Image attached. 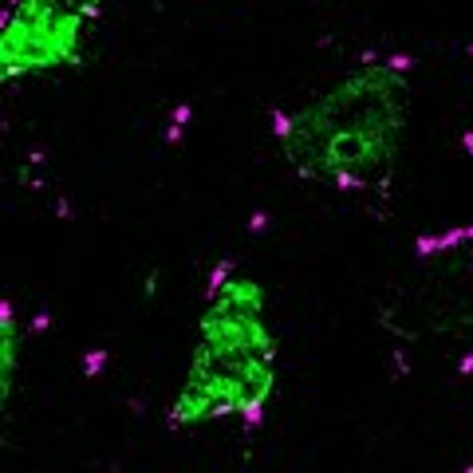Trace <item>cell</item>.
Wrapping results in <instances>:
<instances>
[{"label": "cell", "mask_w": 473, "mask_h": 473, "mask_svg": "<svg viewBox=\"0 0 473 473\" xmlns=\"http://www.w3.org/2000/svg\"><path fill=\"white\" fill-rule=\"evenodd\" d=\"M20 343H24V331H20L16 320V304L4 300L0 304V402L4 406L12 398V383H16L20 371Z\"/></svg>", "instance_id": "5"}, {"label": "cell", "mask_w": 473, "mask_h": 473, "mask_svg": "<svg viewBox=\"0 0 473 473\" xmlns=\"http://www.w3.org/2000/svg\"><path fill=\"white\" fill-rule=\"evenodd\" d=\"M280 339L269 316V288L233 264H217L197 316V339L166 422L174 430L241 422L256 430L276 398Z\"/></svg>", "instance_id": "2"}, {"label": "cell", "mask_w": 473, "mask_h": 473, "mask_svg": "<svg viewBox=\"0 0 473 473\" xmlns=\"http://www.w3.org/2000/svg\"><path fill=\"white\" fill-rule=\"evenodd\" d=\"M390 336L422 339L469 336L473 331V225L414 245V264L383 304Z\"/></svg>", "instance_id": "3"}, {"label": "cell", "mask_w": 473, "mask_h": 473, "mask_svg": "<svg viewBox=\"0 0 473 473\" xmlns=\"http://www.w3.org/2000/svg\"><path fill=\"white\" fill-rule=\"evenodd\" d=\"M406 56H367L272 115V142L292 177L347 202H387L410 130Z\"/></svg>", "instance_id": "1"}, {"label": "cell", "mask_w": 473, "mask_h": 473, "mask_svg": "<svg viewBox=\"0 0 473 473\" xmlns=\"http://www.w3.org/2000/svg\"><path fill=\"white\" fill-rule=\"evenodd\" d=\"M107 0H9L0 16V79L56 76L79 68Z\"/></svg>", "instance_id": "4"}, {"label": "cell", "mask_w": 473, "mask_h": 473, "mask_svg": "<svg viewBox=\"0 0 473 473\" xmlns=\"http://www.w3.org/2000/svg\"><path fill=\"white\" fill-rule=\"evenodd\" d=\"M462 473H473V465H465V469H462Z\"/></svg>", "instance_id": "7"}, {"label": "cell", "mask_w": 473, "mask_h": 473, "mask_svg": "<svg viewBox=\"0 0 473 473\" xmlns=\"http://www.w3.org/2000/svg\"><path fill=\"white\" fill-rule=\"evenodd\" d=\"M103 363H107V351H91V355H87V363H83V371L87 375H99Z\"/></svg>", "instance_id": "6"}]
</instances>
